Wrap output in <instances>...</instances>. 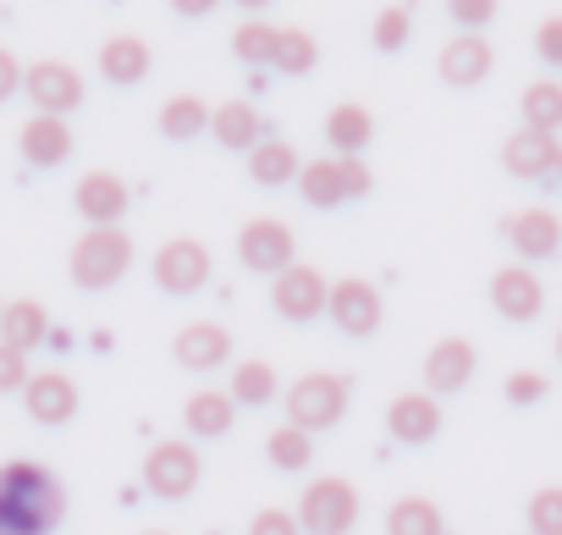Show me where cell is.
Listing matches in <instances>:
<instances>
[{
	"label": "cell",
	"mask_w": 562,
	"mask_h": 535,
	"mask_svg": "<svg viewBox=\"0 0 562 535\" xmlns=\"http://www.w3.org/2000/svg\"><path fill=\"white\" fill-rule=\"evenodd\" d=\"M67 513V491L45 464H0V535H50Z\"/></svg>",
	"instance_id": "1"
},
{
	"label": "cell",
	"mask_w": 562,
	"mask_h": 535,
	"mask_svg": "<svg viewBox=\"0 0 562 535\" xmlns=\"http://www.w3.org/2000/svg\"><path fill=\"white\" fill-rule=\"evenodd\" d=\"M133 265V237L122 226H89L78 243H72V282L83 293H105L127 277Z\"/></svg>",
	"instance_id": "2"
},
{
	"label": "cell",
	"mask_w": 562,
	"mask_h": 535,
	"mask_svg": "<svg viewBox=\"0 0 562 535\" xmlns=\"http://www.w3.org/2000/svg\"><path fill=\"white\" fill-rule=\"evenodd\" d=\"M342 414H348V381L342 376L315 370V376H299L288 387V425L315 436V431H331Z\"/></svg>",
	"instance_id": "3"
},
{
	"label": "cell",
	"mask_w": 562,
	"mask_h": 535,
	"mask_svg": "<svg viewBox=\"0 0 562 535\" xmlns=\"http://www.w3.org/2000/svg\"><path fill=\"white\" fill-rule=\"evenodd\" d=\"M353 524H359V491L342 475L310 480V491L299 502V530H310V535H348Z\"/></svg>",
	"instance_id": "4"
},
{
	"label": "cell",
	"mask_w": 562,
	"mask_h": 535,
	"mask_svg": "<svg viewBox=\"0 0 562 535\" xmlns=\"http://www.w3.org/2000/svg\"><path fill=\"white\" fill-rule=\"evenodd\" d=\"M299 193L315 204V210H331L342 199H359L370 193V166L359 155H331V160H310L299 171Z\"/></svg>",
	"instance_id": "5"
},
{
	"label": "cell",
	"mask_w": 562,
	"mask_h": 535,
	"mask_svg": "<svg viewBox=\"0 0 562 535\" xmlns=\"http://www.w3.org/2000/svg\"><path fill=\"white\" fill-rule=\"evenodd\" d=\"M199 475H204V464H199L193 442H155V447L144 453V486H149V497H160V502L193 497Z\"/></svg>",
	"instance_id": "6"
},
{
	"label": "cell",
	"mask_w": 562,
	"mask_h": 535,
	"mask_svg": "<svg viewBox=\"0 0 562 535\" xmlns=\"http://www.w3.org/2000/svg\"><path fill=\"white\" fill-rule=\"evenodd\" d=\"M293 226L288 221H276V215H259V221H248L243 232H237V254H243V265L248 271H259V277H281L293 265Z\"/></svg>",
	"instance_id": "7"
},
{
	"label": "cell",
	"mask_w": 562,
	"mask_h": 535,
	"mask_svg": "<svg viewBox=\"0 0 562 535\" xmlns=\"http://www.w3.org/2000/svg\"><path fill=\"white\" fill-rule=\"evenodd\" d=\"M23 89H29V100H34L40 116H67V111L83 105V78L67 62H34L23 73Z\"/></svg>",
	"instance_id": "8"
},
{
	"label": "cell",
	"mask_w": 562,
	"mask_h": 535,
	"mask_svg": "<svg viewBox=\"0 0 562 535\" xmlns=\"http://www.w3.org/2000/svg\"><path fill=\"white\" fill-rule=\"evenodd\" d=\"M326 299H331V288H326L321 271H310V265H288L270 288V304H276L281 321H321Z\"/></svg>",
	"instance_id": "9"
},
{
	"label": "cell",
	"mask_w": 562,
	"mask_h": 535,
	"mask_svg": "<svg viewBox=\"0 0 562 535\" xmlns=\"http://www.w3.org/2000/svg\"><path fill=\"white\" fill-rule=\"evenodd\" d=\"M155 282L166 288V293H199L204 282H210V248L199 243V237H171L160 254H155Z\"/></svg>",
	"instance_id": "10"
},
{
	"label": "cell",
	"mask_w": 562,
	"mask_h": 535,
	"mask_svg": "<svg viewBox=\"0 0 562 535\" xmlns=\"http://www.w3.org/2000/svg\"><path fill=\"white\" fill-rule=\"evenodd\" d=\"M491 304H496V315H502V321L524 326V321H535V315H540L546 288H540V277L529 271V265H502V271L491 277Z\"/></svg>",
	"instance_id": "11"
},
{
	"label": "cell",
	"mask_w": 562,
	"mask_h": 535,
	"mask_svg": "<svg viewBox=\"0 0 562 535\" xmlns=\"http://www.w3.org/2000/svg\"><path fill=\"white\" fill-rule=\"evenodd\" d=\"M326 315L348 332V337H370L381 326V293L364 282V277H342L326 299Z\"/></svg>",
	"instance_id": "12"
},
{
	"label": "cell",
	"mask_w": 562,
	"mask_h": 535,
	"mask_svg": "<svg viewBox=\"0 0 562 535\" xmlns=\"http://www.w3.org/2000/svg\"><path fill=\"white\" fill-rule=\"evenodd\" d=\"M386 431H392V442H403V447H425V442L441 431V403H436L430 392H403V398H392V409H386Z\"/></svg>",
	"instance_id": "13"
},
{
	"label": "cell",
	"mask_w": 562,
	"mask_h": 535,
	"mask_svg": "<svg viewBox=\"0 0 562 535\" xmlns=\"http://www.w3.org/2000/svg\"><path fill=\"white\" fill-rule=\"evenodd\" d=\"M72 204H78V215H83L89 226H116L122 210H127V182L111 177V171H89V177H78Z\"/></svg>",
	"instance_id": "14"
},
{
	"label": "cell",
	"mask_w": 562,
	"mask_h": 535,
	"mask_svg": "<svg viewBox=\"0 0 562 535\" xmlns=\"http://www.w3.org/2000/svg\"><path fill=\"white\" fill-rule=\"evenodd\" d=\"M474 343L469 337H441L436 348H430V359H425V387H430V398L436 392H463L469 381H474Z\"/></svg>",
	"instance_id": "15"
},
{
	"label": "cell",
	"mask_w": 562,
	"mask_h": 535,
	"mask_svg": "<svg viewBox=\"0 0 562 535\" xmlns=\"http://www.w3.org/2000/svg\"><path fill=\"white\" fill-rule=\"evenodd\" d=\"M23 403H29V414H34L40 425H67V420L78 414V387H72V376H61V370H40V376H29Z\"/></svg>",
	"instance_id": "16"
},
{
	"label": "cell",
	"mask_w": 562,
	"mask_h": 535,
	"mask_svg": "<svg viewBox=\"0 0 562 535\" xmlns=\"http://www.w3.org/2000/svg\"><path fill=\"white\" fill-rule=\"evenodd\" d=\"M557 155H562V144L551 138V133H535V127H518L507 144H502V166L513 171V177H551L557 171Z\"/></svg>",
	"instance_id": "17"
},
{
	"label": "cell",
	"mask_w": 562,
	"mask_h": 535,
	"mask_svg": "<svg viewBox=\"0 0 562 535\" xmlns=\"http://www.w3.org/2000/svg\"><path fill=\"white\" fill-rule=\"evenodd\" d=\"M502 232H507V243H513L524 259H551V254L562 248V221H557L551 210H518V215L502 221Z\"/></svg>",
	"instance_id": "18"
},
{
	"label": "cell",
	"mask_w": 562,
	"mask_h": 535,
	"mask_svg": "<svg viewBox=\"0 0 562 535\" xmlns=\"http://www.w3.org/2000/svg\"><path fill=\"white\" fill-rule=\"evenodd\" d=\"M226 359H232V337H226V326H215V321H193V326L177 332V365H182V370H215V365H226Z\"/></svg>",
	"instance_id": "19"
},
{
	"label": "cell",
	"mask_w": 562,
	"mask_h": 535,
	"mask_svg": "<svg viewBox=\"0 0 562 535\" xmlns=\"http://www.w3.org/2000/svg\"><path fill=\"white\" fill-rule=\"evenodd\" d=\"M72 155V127H67V116H29V127H23V160L29 166H61Z\"/></svg>",
	"instance_id": "20"
},
{
	"label": "cell",
	"mask_w": 562,
	"mask_h": 535,
	"mask_svg": "<svg viewBox=\"0 0 562 535\" xmlns=\"http://www.w3.org/2000/svg\"><path fill=\"white\" fill-rule=\"evenodd\" d=\"M441 78L458 83V89H474L491 78V45L480 34H458L447 51H441Z\"/></svg>",
	"instance_id": "21"
},
{
	"label": "cell",
	"mask_w": 562,
	"mask_h": 535,
	"mask_svg": "<svg viewBox=\"0 0 562 535\" xmlns=\"http://www.w3.org/2000/svg\"><path fill=\"white\" fill-rule=\"evenodd\" d=\"M45 337H50V315H45V304L18 299V304L0 310V343H7V348L29 354V348H40Z\"/></svg>",
	"instance_id": "22"
},
{
	"label": "cell",
	"mask_w": 562,
	"mask_h": 535,
	"mask_svg": "<svg viewBox=\"0 0 562 535\" xmlns=\"http://www.w3.org/2000/svg\"><path fill=\"white\" fill-rule=\"evenodd\" d=\"M100 73L111 78V83H144L149 78V45L144 40H133V34H116V40H105L100 45Z\"/></svg>",
	"instance_id": "23"
},
{
	"label": "cell",
	"mask_w": 562,
	"mask_h": 535,
	"mask_svg": "<svg viewBox=\"0 0 562 535\" xmlns=\"http://www.w3.org/2000/svg\"><path fill=\"white\" fill-rule=\"evenodd\" d=\"M210 127H215V144L226 149H254L259 144V111L248 100H226L210 111Z\"/></svg>",
	"instance_id": "24"
},
{
	"label": "cell",
	"mask_w": 562,
	"mask_h": 535,
	"mask_svg": "<svg viewBox=\"0 0 562 535\" xmlns=\"http://www.w3.org/2000/svg\"><path fill=\"white\" fill-rule=\"evenodd\" d=\"M375 138V116L353 100H342L331 116H326V144H337V155H359L364 144Z\"/></svg>",
	"instance_id": "25"
},
{
	"label": "cell",
	"mask_w": 562,
	"mask_h": 535,
	"mask_svg": "<svg viewBox=\"0 0 562 535\" xmlns=\"http://www.w3.org/2000/svg\"><path fill=\"white\" fill-rule=\"evenodd\" d=\"M182 420H188L193 436H226L232 420H237V403H232V392H193Z\"/></svg>",
	"instance_id": "26"
},
{
	"label": "cell",
	"mask_w": 562,
	"mask_h": 535,
	"mask_svg": "<svg viewBox=\"0 0 562 535\" xmlns=\"http://www.w3.org/2000/svg\"><path fill=\"white\" fill-rule=\"evenodd\" d=\"M248 177H254L259 188L293 182V177H299V155H293V144H276V138L254 144V149H248Z\"/></svg>",
	"instance_id": "27"
},
{
	"label": "cell",
	"mask_w": 562,
	"mask_h": 535,
	"mask_svg": "<svg viewBox=\"0 0 562 535\" xmlns=\"http://www.w3.org/2000/svg\"><path fill=\"white\" fill-rule=\"evenodd\" d=\"M204 127H210V105H204L199 94H177V100L160 105V133H166L171 144H193Z\"/></svg>",
	"instance_id": "28"
},
{
	"label": "cell",
	"mask_w": 562,
	"mask_h": 535,
	"mask_svg": "<svg viewBox=\"0 0 562 535\" xmlns=\"http://www.w3.org/2000/svg\"><path fill=\"white\" fill-rule=\"evenodd\" d=\"M386 535H441V508L430 497H397L386 513Z\"/></svg>",
	"instance_id": "29"
},
{
	"label": "cell",
	"mask_w": 562,
	"mask_h": 535,
	"mask_svg": "<svg viewBox=\"0 0 562 535\" xmlns=\"http://www.w3.org/2000/svg\"><path fill=\"white\" fill-rule=\"evenodd\" d=\"M518 105H524V127H535V133H557L562 127V83L540 78V83L524 89Z\"/></svg>",
	"instance_id": "30"
},
{
	"label": "cell",
	"mask_w": 562,
	"mask_h": 535,
	"mask_svg": "<svg viewBox=\"0 0 562 535\" xmlns=\"http://www.w3.org/2000/svg\"><path fill=\"white\" fill-rule=\"evenodd\" d=\"M270 398H276V365H265V359L237 365V376H232V403H243V409H265Z\"/></svg>",
	"instance_id": "31"
},
{
	"label": "cell",
	"mask_w": 562,
	"mask_h": 535,
	"mask_svg": "<svg viewBox=\"0 0 562 535\" xmlns=\"http://www.w3.org/2000/svg\"><path fill=\"white\" fill-rule=\"evenodd\" d=\"M265 453H270L276 469H304V464L315 458V442H310V431H299V425H281V431L265 436Z\"/></svg>",
	"instance_id": "32"
},
{
	"label": "cell",
	"mask_w": 562,
	"mask_h": 535,
	"mask_svg": "<svg viewBox=\"0 0 562 535\" xmlns=\"http://www.w3.org/2000/svg\"><path fill=\"white\" fill-rule=\"evenodd\" d=\"M276 40H281V29H270V23H243L237 34H232V56H243L248 67H270L276 62Z\"/></svg>",
	"instance_id": "33"
},
{
	"label": "cell",
	"mask_w": 562,
	"mask_h": 535,
	"mask_svg": "<svg viewBox=\"0 0 562 535\" xmlns=\"http://www.w3.org/2000/svg\"><path fill=\"white\" fill-rule=\"evenodd\" d=\"M321 62V45H315V34H304V29H281V40H276V73H310Z\"/></svg>",
	"instance_id": "34"
},
{
	"label": "cell",
	"mask_w": 562,
	"mask_h": 535,
	"mask_svg": "<svg viewBox=\"0 0 562 535\" xmlns=\"http://www.w3.org/2000/svg\"><path fill=\"white\" fill-rule=\"evenodd\" d=\"M529 530L535 535H562V486H546L529 497Z\"/></svg>",
	"instance_id": "35"
},
{
	"label": "cell",
	"mask_w": 562,
	"mask_h": 535,
	"mask_svg": "<svg viewBox=\"0 0 562 535\" xmlns=\"http://www.w3.org/2000/svg\"><path fill=\"white\" fill-rule=\"evenodd\" d=\"M408 34H414V18H408V7H386L381 18H375V51H403L408 45Z\"/></svg>",
	"instance_id": "36"
},
{
	"label": "cell",
	"mask_w": 562,
	"mask_h": 535,
	"mask_svg": "<svg viewBox=\"0 0 562 535\" xmlns=\"http://www.w3.org/2000/svg\"><path fill=\"white\" fill-rule=\"evenodd\" d=\"M447 12H452V23H458V29L480 34V29L496 18V0H447Z\"/></svg>",
	"instance_id": "37"
},
{
	"label": "cell",
	"mask_w": 562,
	"mask_h": 535,
	"mask_svg": "<svg viewBox=\"0 0 562 535\" xmlns=\"http://www.w3.org/2000/svg\"><path fill=\"white\" fill-rule=\"evenodd\" d=\"M507 403H518V409H529V403H540L546 398V376H535V370H518V376H507Z\"/></svg>",
	"instance_id": "38"
},
{
	"label": "cell",
	"mask_w": 562,
	"mask_h": 535,
	"mask_svg": "<svg viewBox=\"0 0 562 535\" xmlns=\"http://www.w3.org/2000/svg\"><path fill=\"white\" fill-rule=\"evenodd\" d=\"M29 387V354L0 343V392H23Z\"/></svg>",
	"instance_id": "39"
},
{
	"label": "cell",
	"mask_w": 562,
	"mask_h": 535,
	"mask_svg": "<svg viewBox=\"0 0 562 535\" xmlns=\"http://www.w3.org/2000/svg\"><path fill=\"white\" fill-rule=\"evenodd\" d=\"M535 56H540L546 67H562V18H546V23L535 29Z\"/></svg>",
	"instance_id": "40"
},
{
	"label": "cell",
	"mask_w": 562,
	"mask_h": 535,
	"mask_svg": "<svg viewBox=\"0 0 562 535\" xmlns=\"http://www.w3.org/2000/svg\"><path fill=\"white\" fill-rule=\"evenodd\" d=\"M248 535H299V519L288 508H265V513H254Z\"/></svg>",
	"instance_id": "41"
},
{
	"label": "cell",
	"mask_w": 562,
	"mask_h": 535,
	"mask_svg": "<svg viewBox=\"0 0 562 535\" xmlns=\"http://www.w3.org/2000/svg\"><path fill=\"white\" fill-rule=\"evenodd\" d=\"M18 89H23V67H18V56H12V51H0V105H7Z\"/></svg>",
	"instance_id": "42"
},
{
	"label": "cell",
	"mask_w": 562,
	"mask_h": 535,
	"mask_svg": "<svg viewBox=\"0 0 562 535\" xmlns=\"http://www.w3.org/2000/svg\"><path fill=\"white\" fill-rule=\"evenodd\" d=\"M171 7H177L182 18H204V12H215V0H171Z\"/></svg>",
	"instance_id": "43"
},
{
	"label": "cell",
	"mask_w": 562,
	"mask_h": 535,
	"mask_svg": "<svg viewBox=\"0 0 562 535\" xmlns=\"http://www.w3.org/2000/svg\"><path fill=\"white\" fill-rule=\"evenodd\" d=\"M237 7H243V12H265V7H270V0H237Z\"/></svg>",
	"instance_id": "44"
},
{
	"label": "cell",
	"mask_w": 562,
	"mask_h": 535,
	"mask_svg": "<svg viewBox=\"0 0 562 535\" xmlns=\"http://www.w3.org/2000/svg\"><path fill=\"white\" fill-rule=\"evenodd\" d=\"M557 359H562V337H557Z\"/></svg>",
	"instance_id": "45"
},
{
	"label": "cell",
	"mask_w": 562,
	"mask_h": 535,
	"mask_svg": "<svg viewBox=\"0 0 562 535\" xmlns=\"http://www.w3.org/2000/svg\"><path fill=\"white\" fill-rule=\"evenodd\" d=\"M557 171H562V155H557Z\"/></svg>",
	"instance_id": "46"
},
{
	"label": "cell",
	"mask_w": 562,
	"mask_h": 535,
	"mask_svg": "<svg viewBox=\"0 0 562 535\" xmlns=\"http://www.w3.org/2000/svg\"><path fill=\"white\" fill-rule=\"evenodd\" d=\"M149 535H166V530H149Z\"/></svg>",
	"instance_id": "47"
},
{
	"label": "cell",
	"mask_w": 562,
	"mask_h": 535,
	"mask_svg": "<svg viewBox=\"0 0 562 535\" xmlns=\"http://www.w3.org/2000/svg\"><path fill=\"white\" fill-rule=\"evenodd\" d=\"M0 310H7V304H0Z\"/></svg>",
	"instance_id": "48"
}]
</instances>
